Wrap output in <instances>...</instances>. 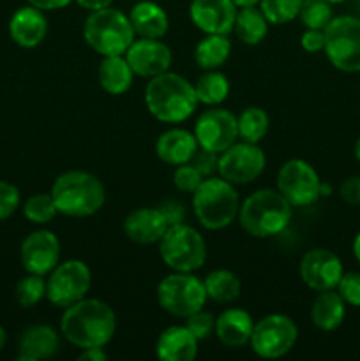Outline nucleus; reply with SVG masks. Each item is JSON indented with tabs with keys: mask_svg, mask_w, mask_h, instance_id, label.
<instances>
[{
	"mask_svg": "<svg viewBox=\"0 0 360 361\" xmlns=\"http://www.w3.org/2000/svg\"><path fill=\"white\" fill-rule=\"evenodd\" d=\"M116 330L112 307L97 298H87L64 309L60 334L69 344L80 349L104 348Z\"/></svg>",
	"mask_w": 360,
	"mask_h": 361,
	"instance_id": "obj_1",
	"label": "nucleus"
},
{
	"mask_svg": "<svg viewBox=\"0 0 360 361\" xmlns=\"http://www.w3.org/2000/svg\"><path fill=\"white\" fill-rule=\"evenodd\" d=\"M145 106L155 120L176 126L191 118L198 106L194 85L176 73L150 78L145 88Z\"/></svg>",
	"mask_w": 360,
	"mask_h": 361,
	"instance_id": "obj_2",
	"label": "nucleus"
},
{
	"mask_svg": "<svg viewBox=\"0 0 360 361\" xmlns=\"http://www.w3.org/2000/svg\"><path fill=\"white\" fill-rule=\"evenodd\" d=\"M49 194L59 214L78 219L97 214L106 201V190L101 180L80 169L56 176Z\"/></svg>",
	"mask_w": 360,
	"mask_h": 361,
	"instance_id": "obj_3",
	"label": "nucleus"
},
{
	"mask_svg": "<svg viewBox=\"0 0 360 361\" xmlns=\"http://www.w3.org/2000/svg\"><path fill=\"white\" fill-rule=\"evenodd\" d=\"M292 214L293 207L279 190L260 189L240 203L239 222L247 235L270 238L288 228Z\"/></svg>",
	"mask_w": 360,
	"mask_h": 361,
	"instance_id": "obj_4",
	"label": "nucleus"
},
{
	"mask_svg": "<svg viewBox=\"0 0 360 361\" xmlns=\"http://www.w3.org/2000/svg\"><path fill=\"white\" fill-rule=\"evenodd\" d=\"M193 210L198 222L205 229H224L239 217V192L228 180L221 176H208L193 192Z\"/></svg>",
	"mask_w": 360,
	"mask_h": 361,
	"instance_id": "obj_5",
	"label": "nucleus"
},
{
	"mask_svg": "<svg viewBox=\"0 0 360 361\" xmlns=\"http://www.w3.org/2000/svg\"><path fill=\"white\" fill-rule=\"evenodd\" d=\"M83 37L95 53L101 56H113L126 55L136 34L127 14L106 7L88 14L83 25Z\"/></svg>",
	"mask_w": 360,
	"mask_h": 361,
	"instance_id": "obj_6",
	"label": "nucleus"
},
{
	"mask_svg": "<svg viewBox=\"0 0 360 361\" xmlns=\"http://www.w3.org/2000/svg\"><path fill=\"white\" fill-rule=\"evenodd\" d=\"M159 254L173 271L193 274L207 261V243L196 229L180 222L166 229L159 240Z\"/></svg>",
	"mask_w": 360,
	"mask_h": 361,
	"instance_id": "obj_7",
	"label": "nucleus"
},
{
	"mask_svg": "<svg viewBox=\"0 0 360 361\" xmlns=\"http://www.w3.org/2000/svg\"><path fill=\"white\" fill-rule=\"evenodd\" d=\"M323 32L328 62L342 73H360V18L334 16Z\"/></svg>",
	"mask_w": 360,
	"mask_h": 361,
	"instance_id": "obj_8",
	"label": "nucleus"
},
{
	"mask_svg": "<svg viewBox=\"0 0 360 361\" xmlns=\"http://www.w3.org/2000/svg\"><path fill=\"white\" fill-rule=\"evenodd\" d=\"M157 302L164 312L175 317H189L207 303L203 281L187 271H173L157 286Z\"/></svg>",
	"mask_w": 360,
	"mask_h": 361,
	"instance_id": "obj_9",
	"label": "nucleus"
},
{
	"mask_svg": "<svg viewBox=\"0 0 360 361\" xmlns=\"http://www.w3.org/2000/svg\"><path fill=\"white\" fill-rule=\"evenodd\" d=\"M92 286V271L80 259L59 263L46 279V298L59 309H67L83 300Z\"/></svg>",
	"mask_w": 360,
	"mask_h": 361,
	"instance_id": "obj_10",
	"label": "nucleus"
},
{
	"mask_svg": "<svg viewBox=\"0 0 360 361\" xmlns=\"http://www.w3.org/2000/svg\"><path fill=\"white\" fill-rule=\"evenodd\" d=\"M299 330L293 319L284 314H268L254 323L251 335V349L260 358L275 360L288 355L296 344Z\"/></svg>",
	"mask_w": 360,
	"mask_h": 361,
	"instance_id": "obj_11",
	"label": "nucleus"
},
{
	"mask_svg": "<svg viewBox=\"0 0 360 361\" xmlns=\"http://www.w3.org/2000/svg\"><path fill=\"white\" fill-rule=\"evenodd\" d=\"M277 190L292 207H309L321 196L316 169L304 159H289L277 173Z\"/></svg>",
	"mask_w": 360,
	"mask_h": 361,
	"instance_id": "obj_12",
	"label": "nucleus"
},
{
	"mask_svg": "<svg viewBox=\"0 0 360 361\" xmlns=\"http://www.w3.org/2000/svg\"><path fill=\"white\" fill-rule=\"evenodd\" d=\"M267 166L265 152L258 145L240 141L233 143L219 154L217 175L228 180L233 185H246L254 182Z\"/></svg>",
	"mask_w": 360,
	"mask_h": 361,
	"instance_id": "obj_13",
	"label": "nucleus"
},
{
	"mask_svg": "<svg viewBox=\"0 0 360 361\" xmlns=\"http://www.w3.org/2000/svg\"><path fill=\"white\" fill-rule=\"evenodd\" d=\"M194 137H196L200 148L221 154L226 148L232 147L239 137L236 116L222 108L207 109L196 120Z\"/></svg>",
	"mask_w": 360,
	"mask_h": 361,
	"instance_id": "obj_14",
	"label": "nucleus"
},
{
	"mask_svg": "<svg viewBox=\"0 0 360 361\" xmlns=\"http://www.w3.org/2000/svg\"><path fill=\"white\" fill-rule=\"evenodd\" d=\"M300 279L313 291H327L337 288L344 268L335 252L328 249H311L300 259Z\"/></svg>",
	"mask_w": 360,
	"mask_h": 361,
	"instance_id": "obj_15",
	"label": "nucleus"
},
{
	"mask_svg": "<svg viewBox=\"0 0 360 361\" xmlns=\"http://www.w3.org/2000/svg\"><path fill=\"white\" fill-rule=\"evenodd\" d=\"M21 264L27 274L46 275L60 263V242L55 233L39 229L21 242Z\"/></svg>",
	"mask_w": 360,
	"mask_h": 361,
	"instance_id": "obj_16",
	"label": "nucleus"
},
{
	"mask_svg": "<svg viewBox=\"0 0 360 361\" xmlns=\"http://www.w3.org/2000/svg\"><path fill=\"white\" fill-rule=\"evenodd\" d=\"M136 76L154 78L169 71L173 62L172 49L161 39H134L124 55Z\"/></svg>",
	"mask_w": 360,
	"mask_h": 361,
	"instance_id": "obj_17",
	"label": "nucleus"
},
{
	"mask_svg": "<svg viewBox=\"0 0 360 361\" xmlns=\"http://www.w3.org/2000/svg\"><path fill=\"white\" fill-rule=\"evenodd\" d=\"M233 0H193L189 6V18L203 34L229 35L236 20Z\"/></svg>",
	"mask_w": 360,
	"mask_h": 361,
	"instance_id": "obj_18",
	"label": "nucleus"
},
{
	"mask_svg": "<svg viewBox=\"0 0 360 361\" xmlns=\"http://www.w3.org/2000/svg\"><path fill=\"white\" fill-rule=\"evenodd\" d=\"M48 34V20L44 11L34 6H23L13 13L9 20V35L20 48H35Z\"/></svg>",
	"mask_w": 360,
	"mask_h": 361,
	"instance_id": "obj_19",
	"label": "nucleus"
},
{
	"mask_svg": "<svg viewBox=\"0 0 360 361\" xmlns=\"http://www.w3.org/2000/svg\"><path fill=\"white\" fill-rule=\"evenodd\" d=\"M168 222L162 217L159 208H136L124 221V231L127 238L140 245L159 243L168 229Z\"/></svg>",
	"mask_w": 360,
	"mask_h": 361,
	"instance_id": "obj_20",
	"label": "nucleus"
},
{
	"mask_svg": "<svg viewBox=\"0 0 360 361\" xmlns=\"http://www.w3.org/2000/svg\"><path fill=\"white\" fill-rule=\"evenodd\" d=\"M254 321L244 309H226L215 317V337L226 348H244L249 344L253 335Z\"/></svg>",
	"mask_w": 360,
	"mask_h": 361,
	"instance_id": "obj_21",
	"label": "nucleus"
},
{
	"mask_svg": "<svg viewBox=\"0 0 360 361\" xmlns=\"http://www.w3.org/2000/svg\"><path fill=\"white\" fill-rule=\"evenodd\" d=\"M198 150V141L194 133L186 129H173L164 130L155 141V154L164 164L180 166L191 162Z\"/></svg>",
	"mask_w": 360,
	"mask_h": 361,
	"instance_id": "obj_22",
	"label": "nucleus"
},
{
	"mask_svg": "<svg viewBox=\"0 0 360 361\" xmlns=\"http://www.w3.org/2000/svg\"><path fill=\"white\" fill-rule=\"evenodd\" d=\"M60 348V338L55 328L48 324H34L21 334L18 344V360L37 361L52 358Z\"/></svg>",
	"mask_w": 360,
	"mask_h": 361,
	"instance_id": "obj_23",
	"label": "nucleus"
},
{
	"mask_svg": "<svg viewBox=\"0 0 360 361\" xmlns=\"http://www.w3.org/2000/svg\"><path fill=\"white\" fill-rule=\"evenodd\" d=\"M198 338L187 326H169L155 342V355L162 361H193L198 356Z\"/></svg>",
	"mask_w": 360,
	"mask_h": 361,
	"instance_id": "obj_24",
	"label": "nucleus"
},
{
	"mask_svg": "<svg viewBox=\"0 0 360 361\" xmlns=\"http://www.w3.org/2000/svg\"><path fill=\"white\" fill-rule=\"evenodd\" d=\"M129 21L134 34L147 39H161L168 32L169 20L166 11L152 0H140L129 11Z\"/></svg>",
	"mask_w": 360,
	"mask_h": 361,
	"instance_id": "obj_25",
	"label": "nucleus"
},
{
	"mask_svg": "<svg viewBox=\"0 0 360 361\" xmlns=\"http://www.w3.org/2000/svg\"><path fill=\"white\" fill-rule=\"evenodd\" d=\"M346 317V302L337 289L320 291L311 305V321L318 330L334 331Z\"/></svg>",
	"mask_w": 360,
	"mask_h": 361,
	"instance_id": "obj_26",
	"label": "nucleus"
},
{
	"mask_svg": "<svg viewBox=\"0 0 360 361\" xmlns=\"http://www.w3.org/2000/svg\"><path fill=\"white\" fill-rule=\"evenodd\" d=\"M136 74L131 69L129 62L124 55L102 56V62L99 63L97 80L104 92L112 95H122L133 85Z\"/></svg>",
	"mask_w": 360,
	"mask_h": 361,
	"instance_id": "obj_27",
	"label": "nucleus"
},
{
	"mask_svg": "<svg viewBox=\"0 0 360 361\" xmlns=\"http://www.w3.org/2000/svg\"><path fill=\"white\" fill-rule=\"evenodd\" d=\"M268 20L265 18V14L261 13L260 7L256 6H247V7H239L236 11V20L233 32L236 34V37L247 46H256L261 41H265L268 34Z\"/></svg>",
	"mask_w": 360,
	"mask_h": 361,
	"instance_id": "obj_28",
	"label": "nucleus"
},
{
	"mask_svg": "<svg viewBox=\"0 0 360 361\" xmlns=\"http://www.w3.org/2000/svg\"><path fill=\"white\" fill-rule=\"evenodd\" d=\"M232 53V41L228 35L205 34L194 48V60L203 71H215L226 63Z\"/></svg>",
	"mask_w": 360,
	"mask_h": 361,
	"instance_id": "obj_29",
	"label": "nucleus"
},
{
	"mask_svg": "<svg viewBox=\"0 0 360 361\" xmlns=\"http://www.w3.org/2000/svg\"><path fill=\"white\" fill-rule=\"evenodd\" d=\"M207 298L214 300L217 303H232L235 302L242 291V284L236 274L219 268V270L210 271L203 281Z\"/></svg>",
	"mask_w": 360,
	"mask_h": 361,
	"instance_id": "obj_30",
	"label": "nucleus"
},
{
	"mask_svg": "<svg viewBox=\"0 0 360 361\" xmlns=\"http://www.w3.org/2000/svg\"><path fill=\"white\" fill-rule=\"evenodd\" d=\"M194 92H196L198 102H201V104L219 106L228 97L229 81L217 69L205 71V74L198 78L196 85H194Z\"/></svg>",
	"mask_w": 360,
	"mask_h": 361,
	"instance_id": "obj_31",
	"label": "nucleus"
},
{
	"mask_svg": "<svg viewBox=\"0 0 360 361\" xmlns=\"http://www.w3.org/2000/svg\"><path fill=\"white\" fill-rule=\"evenodd\" d=\"M236 126H239L240 140L258 145L267 136L270 122H268V115L265 113V109L258 108V106H249L236 116Z\"/></svg>",
	"mask_w": 360,
	"mask_h": 361,
	"instance_id": "obj_32",
	"label": "nucleus"
},
{
	"mask_svg": "<svg viewBox=\"0 0 360 361\" xmlns=\"http://www.w3.org/2000/svg\"><path fill=\"white\" fill-rule=\"evenodd\" d=\"M299 18L306 28L325 30V27L334 18V9H332V4L327 2V0H304Z\"/></svg>",
	"mask_w": 360,
	"mask_h": 361,
	"instance_id": "obj_33",
	"label": "nucleus"
},
{
	"mask_svg": "<svg viewBox=\"0 0 360 361\" xmlns=\"http://www.w3.org/2000/svg\"><path fill=\"white\" fill-rule=\"evenodd\" d=\"M304 0H260V9L270 25H284L299 18Z\"/></svg>",
	"mask_w": 360,
	"mask_h": 361,
	"instance_id": "obj_34",
	"label": "nucleus"
},
{
	"mask_svg": "<svg viewBox=\"0 0 360 361\" xmlns=\"http://www.w3.org/2000/svg\"><path fill=\"white\" fill-rule=\"evenodd\" d=\"M56 214L59 210L52 194H34L23 204V215L32 224H48L56 217Z\"/></svg>",
	"mask_w": 360,
	"mask_h": 361,
	"instance_id": "obj_35",
	"label": "nucleus"
},
{
	"mask_svg": "<svg viewBox=\"0 0 360 361\" xmlns=\"http://www.w3.org/2000/svg\"><path fill=\"white\" fill-rule=\"evenodd\" d=\"M14 295L23 309H32L42 298H46V279L42 275L28 274L27 277L18 282Z\"/></svg>",
	"mask_w": 360,
	"mask_h": 361,
	"instance_id": "obj_36",
	"label": "nucleus"
},
{
	"mask_svg": "<svg viewBox=\"0 0 360 361\" xmlns=\"http://www.w3.org/2000/svg\"><path fill=\"white\" fill-rule=\"evenodd\" d=\"M203 180H205L203 175H201V173L198 171L193 164H191V162H187V164L175 166V173H173V183H175V187L180 190V192L193 194L194 190L201 185V182H203Z\"/></svg>",
	"mask_w": 360,
	"mask_h": 361,
	"instance_id": "obj_37",
	"label": "nucleus"
},
{
	"mask_svg": "<svg viewBox=\"0 0 360 361\" xmlns=\"http://www.w3.org/2000/svg\"><path fill=\"white\" fill-rule=\"evenodd\" d=\"M186 326L198 341H205L210 337L215 330V317L210 312H205L203 309L194 312L193 316L186 317Z\"/></svg>",
	"mask_w": 360,
	"mask_h": 361,
	"instance_id": "obj_38",
	"label": "nucleus"
},
{
	"mask_svg": "<svg viewBox=\"0 0 360 361\" xmlns=\"http://www.w3.org/2000/svg\"><path fill=\"white\" fill-rule=\"evenodd\" d=\"M337 293L342 296L346 305L360 307V271H348L342 274L337 284Z\"/></svg>",
	"mask_w": 360,
	"mask_h": 361,
	"instance_id": "obj_39",
	"label": "nucleus"
},
{
	"mask_svg": "<svg viewBox=\"0 0 360 361\" xmlns=\"http://www.w3.org/2000/svg\"><path fill=\"white\" fill-rule=\"evenodd\" d=\"M21 203L20 190L16 185L0 180V222L7 221Z\"/></svg>",
	"mask_w": 360,
	"mask_h": 361,
	"instance_id": "obj_40",
	"label": "nucleus"
},
{
	"mask_svg": "<svg viewBox=\"0 0 360 361\" xmlns=\"http://www.w3.org/2000/svg\"><path fill=\"white\" fill-rule=\"evenodd\" d=\"M191 164L203 175V178H208V176H214L217 173L219 154L210 150H203V148L198 147L196 154L191 159Z\"/></svg>",
	"mask_w": 360,
	"mask_h": 361,
	"instance_id": "obj_41",
	"label": "nucleus"
},
{
	"mask_svg": "<svg viewBox=\"0 0 360 361\" xmlns=\"http://www.w3.org/2000/svg\"><path fill=\"white\" fill-rule=\"evenodd\" d=\"M157 208L162 214V217L166 219L168 226L180 224V222H184V219H186V208H184V204L176 200L161 201V203L157 204Z\"/></svg>",
	"mask_w": 360,
	"mask_h": 361,
	"instance_id": "obj_42",
	"label": "nucleus"
},
{
	"mask_svg": "<svg viewBox=\"0 0 360 361\" xmlns=\"http://www.w3.org/2000/svg\"><path fill=\"white\" fill-rule=\"evenodd\" d=\"M300 46L307 53H320L325 48V32L316 28H306L300 37Z\"/></svg>",
	"mask_w": 360,
	"mask_h": 361,
	"instance_id": "obj_43",
	"label": "nucleus"
},
{
	"mask_svg": "<svg viewBox=\"0 0 360 361\" xmlns=\"http://www.w3.org/2000/svg\"><path fill=\"white\" fill-rule=\"evenodd\" d=\"M342 201L349 207H360V176H349L339 187Z\"/></svg>",
	"mask_w": 360,
	"mask_h": 361,
	"instance_id": "obj_44",
	"label": "nucleus"
},
{
	"mask_svg": "<svg viewBox=\"0 0 360 361\" xmlns=\"http://www.w3.org/2000/svg\"><path fill=\"white\" fill-rule=\"evenodd\" d=\"M27 2L41 11H56L64 9V7H67L74 0H27Z\"/></svg>",
	"mask_w": 360,
	"mask_h": 361,
	"instance_id": "obj_45",
	"label": "nucleus"
},
{
	"mask_svg": "<svg viewBox=\"0 0 360 361\" xmlns=\"http://www.w3.org/2000/svg\"><path fill=\"white\" fill-rule=\"evenodd\" d=\"M108 356H106L104 348H88V349H81L80 356L78 360L83 361H104Z\"/></svg>",
	"mask_w": 360,
	"mask_h": 361,
	"instance_id": "obj_46",
	"label": "nucleus"
},
{
	"mask_svg": "<svg viewBox=\"0 0 360 361\" xmlns=\"http://www.w3.org/2000/svg\"><path fill=\"white\" fill-rule=\"evenodd\" d=\"M74 2H78V6L87 9L88 13H92V11H101L106 9V7H112L113 0H74Z\"/></svg>",
	"mask_w": 360,
	"mask_h": 361,
	"instance_id": "obj_47",
	"label": "nucleus"
},
{
	"mask_svg": "<svg viewBox=\"0 0 360 361\" xmlns=\"http://www.w3.org/2000/svg\"><path fill=\"white\" fill-rule=\"evenodd\" d=\"M353 256H355V259L359 261L360 264V233L355 236V240H353Z\"/></svg>",
	"mask_w": 360,
	"mask_h": 361,
	"instance_id": "obj_48",
	"label": "nucleus"
},
{
	"mask_svg": "<svg viewBox=\"0 0 360 361\" xmlns=\"http://www.w3.org/2000/svg\"><path fill=\"white\" fill-rule=\"evenodd\" d=\"M236 7H247V6H258L260 0H233Z\"/></svg>",
	"mask_w": 360,
	"mask_h": 361,
	"instance_id": "obj_49",
	"label": "nucleus"
},
{
	"mask_svg": "<svg viewBox=\"0 0 360 361\" xmlns=\"http://www.w3.org/2000/svg\"><path fill=\"white\" fill-rule=\"evenodd\" d=\"M6 342H7V334H6V330H4V328L0 326V351H2V349H4Z\"/></svg>",
	"mask_w": 360,
	"mask_h": 361,
	"instance_id": "obj_50",
	"label": "nucleus"
},
{
	"mask_svg": "<svg viewBox=\"0 0 360 361\" xmlns=\"http://www.w3.org/2000/svg\"><path fill=\"white\" fill-rule=\"evenodd\" d=\"M355 159L360 162V137L356 140V143H355Z\"/></svg>",
	"mask_w": 360,
	"mask_h": 361,
	"instance_id": "obj_51",
	"label": "nucleus"
},
{
	"mask_svg": "<svg viewBox=\"0 0 360 361\" xmlns=\"http://www.w3.org/2000/svg\"><path fill=\"white\" fill-rule=\"evenodd\" d=\"M327 2H330L332 6H334V4H342V2H348V0H327Z\"/></svg>",
	"mask_w": 360,
	"mask_h": 361,
	"instance_id": "obj_52",
	"label": "nucleus"
}]
</instances>
